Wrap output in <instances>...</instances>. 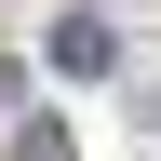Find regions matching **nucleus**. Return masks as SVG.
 <instances>
[{
  "label": "nucleus",
  "instance_id": "obj_1",
  "mask_svg": "<svg viewBox=\"0 0 161 161\" xmlns=\"http://www.w3.org/2000/svg\"><path fill=\"white\" fill-rule=\"evenodd\" d=\"M54 67H67V80H108L121 67V27H108V14H54Z\"/></svg>",
  "mask_w": 161,
  "mask_h": 161
}]
</instances>
